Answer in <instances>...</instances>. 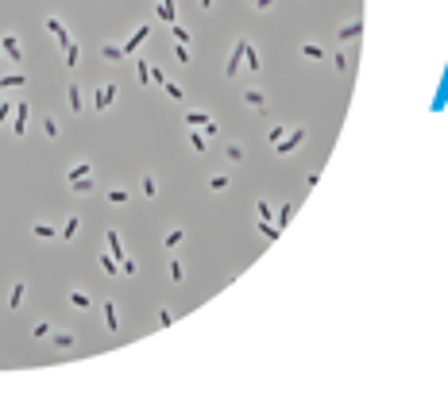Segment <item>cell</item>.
Wrapping results in <instances>:
<instances>
[{"instance_id": "obj_1", "label": "cell", "mask_w": 448, "mask_h": 409, "mask_svg": "<svg viewBox=\"0 0 448 409\" xmlns=\"http://www.w3.org/2000/svg\"><path fill=\"white\" fill-rule=\"evenodd\" d=\"M301 143H305V128H294L290 135H282V139L274 143V155H294Z\"/></svg>"}, {"instance_id": "obj_2", "label": "cell", "mask_w": 448, "mask_h": 409, "mask_svg": "<svg viewBox=\"0 0 448 409\" xmlns=\"http://www.w3.org/2000/svg\"><path fill=\"white\" fill-rule=\"evenodd\" d=\"M0 54H4V62H23V46H19V39L12 31L0 39Z\"/></svg>"}, {"instance_id": "obj_3", "label": "cell", "mask_w": 448, "mask_h": 409, "mask_svg": "<svg viewBox=\"0 0 448 409\" xmlns=\"http://www.w3.org/2000/svg\"><path fill=\"white\" fill-rule=\"evenodd\" d=\"M46 31H51V35H54V43H58L62 51H66V46L74 43V39H70V31H66V23H62L58 16H46Z\"/></svg>"}, {"instance_id": "obj_4", "label": "cell", "mask_w": 448, "mask_h": 409, "mask_svg": "<svg viewBox=\"0 0 448 409\" xmlns=\"http://www.w3.org/2000/svg\"><path fill=\"white\" fill-rule=\"evenodd\" d=\"M244 51H247V39H236V46L228 54V66H224V78H236V70L244 66Z\"/></svg>"}, {"instance_id": "obj_5", "label": "cell", "mask_w": 448, "mask_h": 409, "mask_svg": "<svg viewBox=\"0 0 448 409\" xmlns=\"http://www.w3.org/2000/svg\"><path fill=\"white\" fill-rule=\"evenodd\" d=\"M27 116H31V108H27V105H16V108H12V135H16V139H23V135H27Z\"/></svg>"}, {"instance_id": "obj_6", "label": "cell", "mask_w": 448, "mask_h": 409, "mask_svg": "<svg viewBox=\"0 0 448 409\" xmlns=\"http://www.w3.org/2000/svg\"><path fill=\"white\" fill-rule=\"evenodd\" d=\"M116 93H120V89H116L112 81H108V85H97V93H93V105H97V112H105V108L112 105Z\"/></svg>"}, {"instance_id": "obj_7", "label": "cell", "mask_w": 448, "mask_h": 409, "mask_svg": "<svg viewBox=\"0 0 448 409\" xmlns=\"http://www.w3.org/2000/svg\"><path fill=\"white\" fill-rule=\"evenodd\" d=\"M185 124H190V128H205V135H217V124H213V116L209 112H185Z\"/></svg>"}, {"instance_id": "obj_8", "label": "cell", "mask_w": 448, "mask_h": 409, "mask_svg": "<svg viewBox=\"0 0 448 409\" xmlns=\"http://www.w3.org/2000/svg\"><path fill=\"white\" fill-rule=\"evenodd\" d=\"M147 35H151V27H147V23H139V27H135V31H132V39L124 43V58L139 51V43H147Z\"/></svg>"}, {"instance_id": "obj_9", "label": "cell", "mask_w": 448, "mask_h": 409, "mask_svg": "<svg viewBox=\"0 0 448 409\" xmlns=\"http://www.w3.org/2000/svg\"><path fill=\"white\" fill-rule=\"evenodd\" d=\"M105 244H108V255L120 262V259H124V244H120V232H116V228H108V232H105Z\"/></svg>"}, {"instance_id": "obj_10", "label": "cell", "mask_w": 448, "mask_h": 409, "mask_svg": "<svg viewBox=\"0 0 448 409\" xmlns=\"http://www.w3.org/2000/svg\"><path fill=\"white\" fill-rule=\"evenodd\" d=\"M81 178H93V162H78V166H70V170H66V182H81Z\"/></svg>"}, {"instance_id": "obj_11", "label": "cell", "mask_w": 448, "mask_h": 409, "mask_svg": "<svg viewBox=\"0 0 448 409\" xmlns=\"http://www.w3.org/2000/svg\"><path fill=\"white\" fill-rule=\"evenodd\" d=\"M244 105L255 108V112H267V97L259 93V89H247V93H244Z\"/></svg>"}, {"instance_id": "obj_12", "label": "cell", "mask_w": 448, "mask_h": 409, "mask_svg": "<svg viewBox=\"0 0 448 409\" xmlns=\"http://www.w3.org/2000/svg\"><path fill=\"white\" fill-rule=\"evenodd\" d=\"M23 297H27V282L19 278L16 286H12V294H8V309H19V305H23Z\"/></svg>"}, {"instance_id": "obj_13", "label": "cell", "mask_w": 448, "mask_h": 409, "mask_svg": "<svg viewBox=\"0 0 448 409\" xmlns=\"http://www.w3.org/2000/svg\"><path fill=\"white\" fill-rule=\"evenodd\" d=\"M360 31H363V23H360V19H348V23H344L340 31H336V35H340L344 43H351V39H360Z\"/></svg>"}, {"instance_id": "obj_14", "label": "cell", "mask_w": 448, "mask_h": 409, "mask_svg": "<svg viewBox=\"0 0 448 409\" xmlns=\"http://www.w3.org/2000/svg\"><path fill=\"white\" fill-rule=\"evenodd\" d=\"M74 340H78L74 332H51V344H54L58 351H70V348H74Z\"/></svg>"}, {"instance_id": "obj_15", "label": "cell", "mask_w": 448, "mask_h": 409, "mask_svg": "<svg viewBox=\"0 0 448 409\" xmlns=\"http://www.w3.org/2000/svg\"><path fill=\"white\" fill-rule=\"evenodd\" d=\"M244 66H247L251 74H259V70H263V58H259V51H255L251 43H247V51H244Z\"/></svg>"}, {"instance_id": "obj_16", "label": "cell", "mask_w": 448, "mask_h": 409, "mask_svg": "<svg viewBox=\"0 0 448 409\" xmlns=\"http://www.w3.org/2000/svg\"><path fill=\"white\" fill-rule=\"evenodd\" d=\"M27 85V74H4V78H0V93H4V89H23Z\"/></svg>"}, {"instance_id": "obj_17", "label": "cell", "mask_w": 448, "mask_h": 409, "mask_svg": "<svg viewBox=\"0 0 448 409\" xmlns=\"http://www.w3.org/2000/svg\"><path fill=\"white\" fill-rule=\"evenodd\" d=\"M101 309H105V324H108V332H116V328H120V313H116V305H112V301H105Z\"/></svg>"}, {"instance_id": "obj_18", "label": "cell", "mask_w": 448, "mask_h": 409, "mask_svg": "<svg viewBox=\"0 0 448 409\" xmlns=\"http://www.w3.org/2000/svg\"><path fill=\"white\" fill-rule=\"evenodd\" d=\"M298 51H301V54H305V58H313V62H325V58H328V54H325V51H321V46H317V43H301V46H298Z\"/></svg>"}, {"instance_id": "obj_19", "label": "cell", "mask_w": 448, "mask_h": 409, "mask_svg": "<svg viewBox=\"0 0 448 409\" xmlns=\"http://www.w3.org/2000/svg\"><path fill=\"white\" fill-rule=\"evenodd\" d=\"M178 8H174V0H158V19H167V23H174Z\"/></svg>"}, {"instance_id": "obj_20", "label": "cell", "mask_w": 448, "mask_h": 409, "mask_svg": "<svg viewBox=\"0 0 448 409\" xmlns=\"http://www.w3.org/2000/svg\"><path fill=\"white\" fill-rule=\"evenodd\" d=\"M101 58H105V62H120V58H124V46L105 43V46H101Z\"/></svg>"}, {"instance_id": "obj_21", "label": "cell", "mask_w": 448, "mask_h": 409, "mask_svg": "<svg viewBox=\"0 0 448 409\" xmlns=\"http://www.w3.org/2000/svg\"><path fill=\"white\" fill-rule=\"evenodd\" d=\"M70 305H74V309H89L93 301H89V294H85V290H70Z\"/></svg>"}, {"instance_id": "obj_22", "label": "cell", "mask_w": 448, "mask_h": 409, "mask_svg": "<svg viewBox=\"0 0 448 409\" xmlns=\"http://www.w3.org/2000/svg\"><path fill=\"white\" fill-rule=\"evenodd\" d=\"M78 228H81V216H70V220H66V228H62V239L70 244L74 235H78Z\"/></svg>"}, {"instance_id": "obj_23", "label": "cell", "mask_w": 448, "mask_h": 409, "mask_svg": "<svg viewBox=\"0 0 448 409\" xmlns=\"http://www.w3.org/2000/svg\"><path fill=\"white\" fill-rule=\"evenodd\" d=\"M190 147H194V155H205V135L197 128H190Z\"/></svg>"}, {"instance_id": "obj_24", "label": "cell", "mask_w": 448, "mask_h": 409, "mask_svg": "<svg viewBox=\"0 0 448 409\" xmlns=\"http://www.w3.org/2000/svg\"><path fill=\"white\" fill-rule=\"evenodd\" d=\"M101 270H105V274H112V278H116V274H120V262H116L112 255L105 251V255H101Z\"/></svg>"}, {"instance_id": "obj_25", "label": "cell", "mask_w": 448, "mask_h": 409, "mask_svg": "<svg viewBox=\"0 0 448 409\" xmlns=\"http://www.w3.org/2000/svg\"><path fill=\"white\" fill-rule=\"evenodd\" d=\"M135 74H139V85H151V62L135 58Z\"/></svg>"}, {"instance_id": "obj_26", "label": "cell", "mask_w": 448, "mask_h": 409, "mask_svg": "<svg viewBox=\"0 0 448 409\" xmlns=\"http://www.w3.org/2000/svg\"><path fill=\"white\" fill-rule=\"evenodd\" d=\"M66 101H70V112H81V89L78 85L66 89Z\"/></svg>"}, {"instance_id": "obj_27", "label": "cell", "mask_w": 448, "mask_h": 409, "mask_svg": "<svg viewBox=\"0 0 448 409\" xmlns=\"http://www.w3.org/2000/svg\"><path fill=\"white\" fill-rule=\"evenodd\" d=\"M143 197H158V182H155V174H143Z\"/></svg>"}, {"instance_id": "obj_28", "label": "cell", "mask_w": 448, "mask_h": 409, "mask_svg": "<svg viewBox=\"0 0 448 409\" xmlns=\"http://www.w3.org/2000/svg\"><path fill=\"white\" fill-rule=\"evenodd\" d=\"M162 93H167L170 101H174V105H178V101L185 97V93H182V85H174V81H162Z\"/></svg>"}, {"instance_id": "obj_29", "label": "cell", "mask_w": 448, "mask_h": 409, "mask_svg": "<svg viewBox=\"0 0 448 409\" xmlns=\"http://www.w3.org/2000/svg\"><path fill=\"white\" fill-rule=\"evenodd\" d=\"M182 239H185V232H182V228H170V232H167V239H162V247H178Z\"/></svg>"}, {"instance_id": "obj_30", "label": "cell", "mask_w": 448, "mask_h": 409, "mask_svg": "<svg viewBox=\"0 0 448 409\" xmlns=\"http://www.w3.org/2000/svg\"><path fill=\"white\" fill-rule=\"evenodd\" d=\"M62 54H66V66L74 70V66H78V58H81V46H78V43H70V46H66Z\"/></svg>"}, {"instance_id": "obj_31", "label": "cell", "mask_w": 448, "mask_h": 409, "mask_svg": "<svg viewBox=\"0 0 448 409\" xmlns=\"http://www.w3.org/2000/svg\"><path fill=\"white\" fill-rule=\"evenodd\" d=\"M228 185H232V182H228L224 174H213V178H209V189H213V193H224Z\"/></svg>"}, {"instance_id": "obj_32", "label": "cell", "mask_w": 448, "mask_h": 409, "mask_svg": "<svg viewBox=\"0 0 448 409\" xmlns=\"http://www.w3.org/2000/svg\"><path fill=\"white\" fill-rule=\"evenodd\" d=\"M31 232H35V239H54V235H58V232H54V224H35Z\"/></svg>"}, {"instance_id": "obj_33", "label": "cell", "mask_w": 448, "mask_h": 409, "mask_svg": "<svg viewBox=\"0 0 448 409\" xmlns=\"http://www.w3.org/2000/svg\"><path fill=\"white\" fill-rule=\"evenodd\" d=\"M128 197H132L128 189H108V205H128Z\"/></svg>"}, {"instance_id": "obj_34", "label": "cell", "mask_w": 448, "mask_h": 409, "mask_svg": "<svg viewBox=\"0 0 448 409\" xmlns=\"http://www.w3.org/2000/svg\"><path fill=\"white\" fill-rule=\"evenodd\" d=\"M43 135H46V139H58V120L46 116V120H43Z\"/></svg>"}, {"instance_id": "obj_35", "label": "cell", "mask_w": 448, "mask_h": 409, "mask_svg": "<svg viewBox=\"0 0 448 409\" xmlns=\"http://www.w3.org/2000/svg\"><path fill=\"white\" fill-rule=\"evenodd\" d=\"M170 31H174V43H182V46H190V31H185V27H178V23H170Z\"/></svg>"}, {"instance_id": "obj_36", "label": "cell", "mask_w": 448, "mask_h": 409, "mask_svg": "<svg viewBox=\"0 0 448 409\" xmlns=\"http://www.w3.org/2000/svg\"><path fill=\"white\" fill-rule=\"evenodd\" d=\"M135 270H139V267H135V259H128V255H124V259H120V274H128V278H135Z\"/></svg>"}, {"instance_id": "obj_37", "label": "cell", "mask_w": 448, "mask_h": 409, "mask_svg": "<svg viewBox=\"0 0 448 409\" xmlns=\"http://www.w3.org/2000/svg\"><path fill=\"white\" fill-rule=\"evenodd\" d=\"M167 270H170V278H174V282H182V278H185V267H182L178 259H170V267H167Z\"/></svg>"}, {"instance_id": "obj_38", "label": "cell", "mask_w": 448, "mask_h": 409, "mask_svg": "<svg viewBox=\"0 0 448 409\" xmlns=\"http://www.w3.org/2000/svg\"><path fill=\"white\" fill-rule=\"evenodd\" d=\"M255 212H259V220H274V209L267 205V201H259V205H255Z\"/></svg>"}, {"instance_id": "obj_39", "label": "cell", "mask_w": 448, "mask_h": 409, "mask_svg": "<svg viewBox=\"0 0 448 409\" xmlns=\"http://www.w3.org/2000/svg\"><path fill=\"white\" fill-rule=\"evenodd\" d=\"M224 155H228V162H240V158H244V147H240V143H228Z\"/></svg>"}, {"instance_id": "obj_40", "label": "cell", "mask_w": 448, "mask_h": 409, "mask_svg": "<svg viewBox=\"0 0 448 409\" xmlns=\"http://www.w3.org/2000/svg\"><path fill=\"white\" fill-rule=\"evenodd\" d=\"M70 189L74 193H93V178H81V182H74Z\"/></svg>"}, {"instance_id": "obj_41", "label": "cell", "mask_w": 448, "mask_h": 409, "mask_svg": "<svg viewBox=\"0 0 448 409\" xmlns=\"http://www.w3.org/2000/svg\"><path fill=\"white\" fill-rule=\"evenodd\" d=\"M31 336H35V340H46V336H51V324H46V321H39L35 328H31Z\"/></svg>"}, {"instance_id": "obj_42", "label": "cell", "mask_w": 448, "mask_h": 409, "mask_svg": "<svg viewBox=\"0 0 448 409\" xmlns=\"http://www.w3.org/2000/svg\"><path fill=\"white\" fill-rule=\"evenodd\" d=\"M290 216H294V205H282V209H278V216H274V220H278V228L286 224V220H290Z\"/></svg>"}, {"instance_id": "obj_43", "label": "cell", "mask_w": 448, "mask_h": 409, "mask_svg": "<svg viewBox=\"0 0 448 409\" xmlns=\"http://www.w3.org/2000/svg\"><path fill=\"white\" fill-rule=\"evenodd\" d=\"M333 66H336V74H348V54H336Z\"/></svg>"}, {"instance_id": "obj_44", "label": "cell", "mask_w": 448, "mask_h": 409, "mask_svg": "<svg viewBox=\"0 0 448 409\" xmlns=\"http://www.w3.org/2000/svg\"><path fill=\"white\" fill-rule=\"evenodd\" d=\"M282 135H286V124H274V128H271V135H267V139H271V143H278Z\"/></svg>"}, {"instance_id": "obj_45", "label": "cell", "mask_w": 448, "mask_h": 409, "mask_svg": "<svg viewBox=\"0 0 448 409\" xmlns=\"http://www.w3.org/2000/svg\"><path fill=\"white\" fill-rule=\"evenodd\" d=\"M8 112H12V105H8V101H4V97H0V128L8 124Z\"/></svg>"}, {"instance_id": "obj_46", "label": "cell", "mask_w": 448, "mask_h": 409, "mask_svg": "<svg viewBox=\"0 0 448 409\" xmlns=\"http://www.w3.org/2000/svg\"><path fill=\"white\" fill-rule=\"evenodd\" d=\"M174 58H178V62H190V46L178 43V46H174Z\"/></svg>"}, {"instance_id": "obj_47", "label": "cell", "mask_w": 448, "mask_h": 409, "mask_svg": "<svg viewBox=\"0 0 448 409\" xmlns=\"http://www.w3.org/2000/svg\"><path fill=\"white\" fill-rule=\"evenodd\" d=\"M251 4H255V8H259V12H267V8H271V4H274V0H251Z\"/></svg>"}, {"instance_id": "obj_48", "label": "cell", "mask_w": 448, "mask_h": 409, "mask_svg": "<svg viewBox=\"0 0 448 409\" xmlns=\"http://www.w3.org/2000/svg\"><path fill=\"white\" fill-rule=\"evenodd\" d=\"M197 4H201V12H209L213 4H217V0H197Z\"/></svg>"}, {"instance_id": "obj_49", "label": "cell", "mask_w": 448, "mask_h": 409, "mask_svg": "<svg viewBox=\"0 0 448 409\" xmlns=\"http://www.w3.org/2000/svg\"><path fill=\"white\" fill-rule=\"evenodd\" d=\"M0 62H4V54H0Z\"/></svg>"}]
</instances>
